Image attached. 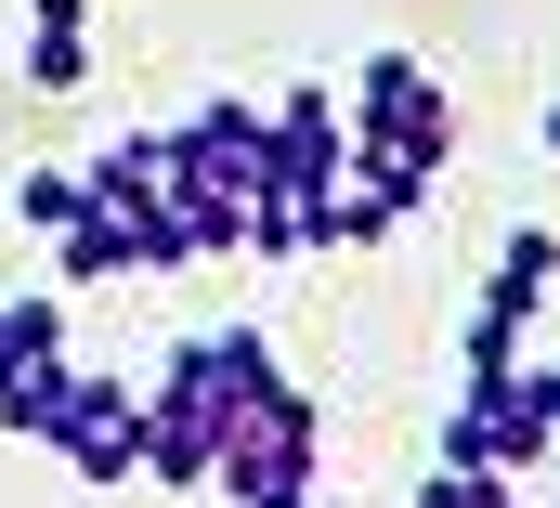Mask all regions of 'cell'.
I'll use <instances>...</instances> for the list:
<instances>
[{
    "label": "cell",
    "instance_id": "cell-1",
    "mask_svg": "<svg viewBox=\"0 0 560 508\" xmlns=\"http://www.w3.org/2000/svg\"><path fill=\"white\" fill-rule=\"evenodd\" d=\"M313 470H326V404H313L300 379H275L261 404H235V417L209 430V483H222L235 508H313L326 496Z\"/></svg>",
    "mask_w": 560,
    "mask_h": 508
},
{
    "label": "cell",
    "instance_id": "cell-2",
    "mask_svg": "<svg viewBox=\"0 0 560 508\" xmlns=\"http://www.w3.org/2000/svg\"><path fill=\"white\" fill-rule=\"evenodd\" d=\"M443 457H469V470H509V483H535L560 457V366H509V379H456L443 404Z\"/></svg>",
    "mask_w": 560,
    "mask_h": 508
},
{
    "label": "cell",
    "instance_id": "cell-3",
    "mask_svg": "<svg viewBox=\"0 0 560 508\" xmlns=\"http://www.w3.org/2000/svg\"><path fill=\"white\" fill-rule=\"evenodd\" d=\"M339 130L443 183V157H456V92L430 79L418 53H365V66H352V105H339Z\"/></svg>",
    "mask_w": 560,
    "mask_h": 508
},
{
    "label": "cell",
    "instance_id": "cell-4",
    "mask_svg": "<svg viewBox=\"0 0 560 508\" xmlns=\"http://www.w3.org/2000/svg\"><path fill=\"white\" fill-rule=\"evenodd\" d=\"M275 379H287V366H275V339H261V326H196V339L170 353V379L143 391V404H170L183 430H222L235 404H261Z\"/></svg>",
    "mask_w": 560,
    "mask_h": 508
},
{
    "label": "cell",
    "instance_id": "cell-5",
    "mask_svg": "<svg viewBox=\"0 0 560 508\" xmlns=\"http://www.w3.org/2000/svg\"><path fill=\"white\" fill-rule=\"evenodd\" d=\"M339 157H352V130H339V105H326V79H300V92L261 105V196L313 209V196L339 183Z\"/></svg>",
    "mask_w": 560,
    "mask_h": 508
},
{
    "label": "cell",
    "instance_id": "cell-6",
    "mask_svg": "<svg viewBox=\"0 0 560 508\" xmlns=\"http://www.w3.org/2000/svg\"><path fill=\"white\" fill-rule=\"evenodd\" d=\"M52 457H66L79 483H143V391H118V379H79L66 430H52Z\"/></svg>",
    "mask_w": 560,
    "mask_h": 508
},
{
    "label": "cell",
    "instance_id": "cell-7",
    "mask_svg": "<svg viewBox=\"0 0 560 508\" xmlns=\"http://www.w3.org/2000/svg\"><path fill=\"white\" fill-rule=\"evenodd\" d=\"M26 92H79L92 79V0H26Z\"/></svg>",
    "mask_w": 560,
    "mask_h": 508
},
{
    "label": "cell",
    "instance_id": "cell-8",
    "mask_svg": "<svg viewBox=\"0 0 560 508\" xmlns=\"http://www.w3.org/2000/svg\"><path fill=\"white\" fill-rule=\"evenodd\" d=\"M560 287V235L548 222H522V235H495V274H482V313H509V326H535Z\"/></svg>",
    "mask_w": 560,
    "mask_h": 508
},
{
    "label": "cell",
    "instance_id": "cell-9",
    "mask_svg": "<svg viewBox=\"0 0 560 508\" xmlns=\"http://www.w3.org/2000/svg\"><path fill=\"white\" fill-rule=\"evenodd\" d=\"M79 379H92V366H66V353L13 366V379H0V430H13V443H52V430H66V404H79Z\"/></svg>",
    "mask_w": 560,
    "mask_h": 508
},
{
    "label": "cell",
    "instance_id": "cell-10",
    "mask_svg": "<svg viewBox=\"0 0 560 508\" xmlns=\"http://www.w3.org/2000/svg\"><path fill=\"white\" fill-rule=\"evenodd\" d=\"M79 209H92V196H79V170H13V222H26V235H66Z\"/></svg>",
    "mask_w": 560,
    "mask_h": 508
},
{
    "label": "cell",
    "instance_id": "cell-11",
    "mask_svg": "<svg viewBox=\"0 0 560 508\" xmlns=\"http://www.w3.org/2000/svg\"><path fill=\"white\" fill-rule=\"evenodd\" d=\"M39 353H66V313L26 287V300H0V379H13V366H39Z\"/></svg>",
    "mask_w": 560,
    "mask_h": 508
},
{
    "label": "cell",
    "instance_id": "cell-12",
    "mask_svg": "<svg viewBox=\"0 0 560 508\" xmlns=\"http://www.w3.org/2000/svg\"><path fill=\"white\" fill-rule=\"evenodd\" d=\"M522 339H535V326H509V313H482V300H469V326H456V366H469V379H509V366H522Z\"/></svg>",
    "mask_w": 560,
    "mask_h": 508
},
{
    "label": "cell",
    "instance_id": "cell-13",
    "mask_svg": "<svg viewBox=\"0 0 560 508\" xmlns=\"http://www.w3.org/2000/svg\"><path fill=\"white\" fill-rule=\"evenodd\" d=\"M548 157H560V105H548Z\"/></svg>",
    "mask_w": 560,
    "mask_h": 508
}]
</instances>
